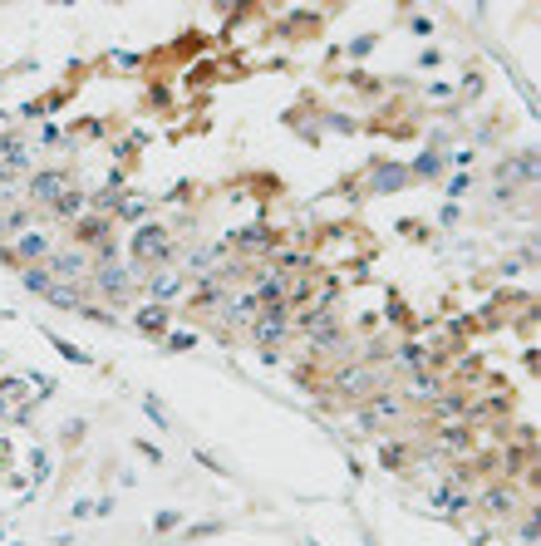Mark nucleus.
I'll list each match as a JSON object with an SVG mask.
<instances>
[{"label":"nucleus","instance_id":"obj_3","mask_svg":"<svg viewBox=\"0 0 541 546\" xmlns=\"http://www.w3.org/2000/svg\"><path fill=\"white\" fill-rule=\"evenodd\" d=\"M69 187H74V182H69V173H35V178H30V202L54 207Z\"/></svg>","mask_w":541,"mask_h":546},{"label":"nucleus","instance_id":"obj_8","mask_svg":"<svg viewBox=\"0 0 541 546\" xmlns=\"http://www.w3.org/2000/svg\"><path fill=\"white\" fill-rule=\"evenodd\" d=\"M148 291H153L157 300H168V296H178V291H182V276H178V271H162V276H153V281H148Z\"/></svg>","mask_w":541,"mask_h":546},{"label":"nucleus","instance_id":"obj_10","mask_svg":"<svg viewBox=\"0 0 541 546\" xmlns=\"http://www.w3.org/2000/svg\"><path fill=\"white\" fill-rule=\"evenodd\" d=\"M467 443H472V433H467L463 423H458V428H443V433H438V448H448V453H458V448H467Z\"/></svg>","mask_w":541,"mask_h":546},{"label":"nucleus","instance_id":"obj_6","mask_svg":"<svg viewBox=\"0 0 541 546\" xmlns=\"http://www.w3.org/2000/svg\"><path fill=\"white\" fill-rule=\"evenodd\" d=\"M492 517H512V512H522V502H517V487H492V493H482L477 497Z\"/></svg>","mask_w":541,"mask_h":546},{"label":"nucleus","instance_id":"obj_5","mask_svg":"<svg viewBox=\"0 0 541 546\" xmlns=\"http://www.w3.org/2000/svg\"><path fill=\"white\" fill-rule=\"evenodd\" d=\"M74 241H79V246H103V241H114V237H108V216H79V222H74Z\"/></svg>","mask_w":541,"mask_h":546},{"label":"nucleus","instance_id":"obj_1","mask_svg":"<svg viewBox=\"0 0 541 546\" xmlns=\"http://www.w3.org/2000/svg\"><path fill=\"white\" fill-rule=\"evenodd\" d=\"M399 413H404V399L399 394H369L359 404V433H384Z\"/></svg>","mask_w":541,"mask_h":546},{"label":"nucleus","instance_id":"obj_2","mask_svg":"<svg viewBox=\"0 0 541 546\" xmlns=\"http://www.w3.org/2000/svg\"><path fill=\"white\" fill-rule=\"evenodd\" d=\"M133 256L138 261H168L173 256V237L162 227H138L133 232Z\"/></svg>","mask_w":541,"mask_h":546},{"label":"nucleus","instance_id":"obj_9","mask_svg":"<svg viewBox=\"0 0 541 546\" xmlns=\"http://www.w3.org/2000/svg\"><path fill=\"white\" fill-rule=\"evenodd\" d=\"M54 271H60V276H84V271H94V266H89V256L69 251V256H54Z\"/></svg>","mask_w":541,"mask_h":546},{"label":"nucleus","instance_id":"obj_4","mask_svg":"<svg viewBox=\"0 0 541 546\" xmlns=\"http://www.w3.org/2000/svg\"><path fill=\"white\" fill-rule=\"evenodd\" d=\"M335 389H345V394H350V399H359V404H364L369 394H379V384H374V374H369L364 364H345V369L335 374Z\"/></svg>","mask_w":541,"mask_h":546},{"label":"nucleus","instance_id":"obj_11","mask_svg":"<svg viewBox=\"0 0 541 546\" xmlns=\"http://www.w3.org/2000/svg\"><path fill=\"white\" fill-rule=\"evenodd\" d=\"M138 325H143V330H148V335H157V330H168V310H162V315H157V305H153V310H148V315H143Z\"/></svg>","mask_w":541,"mask_h":546},{"label":"nucleus","instance_id":"obj_7","mask_svg":"<svg viewBox=\"0 0 541 546\" xmlns=\"http://www.w3.org/2000/svg\"><path fill=\"white\" fill-rule=\"evenodd\" d=\"M15 256H20L25 266H40V261L49 256V237H40V232H25V237H20V246H15Z\"/></svg>","mask_w":541,"mask_h":546}]
</instances>
